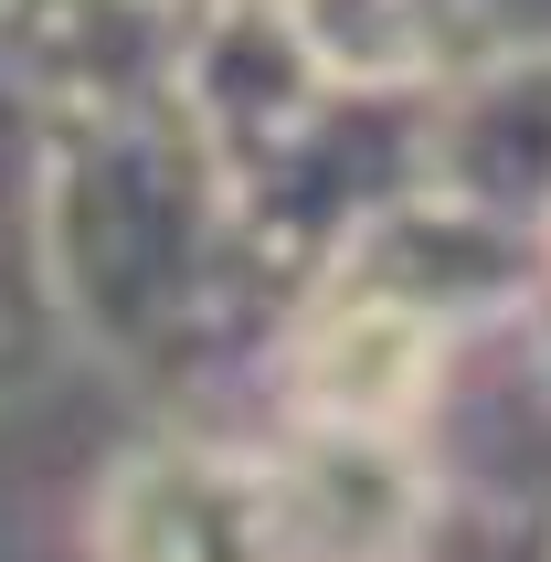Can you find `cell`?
<instances>
[{
  "mask_svg": "<svg viewBox=\"0 0 551 562\" xmlns=\"http://www.w3.org/2000/svg\"><path fill=\"white\" fill-rule=\"evenodd\" d=\"M43 277L64 329L159 404L245 372L297 308V277L181 106L43 127Z\"/></svg>",
  "mask_w": 551,
  "mask_h": 562,
  "instance_id": "1",
  "label": "cell"
},
{
  "mask_svg": "<svg viewBox=\"0 0 551 562\" xmlns=\"http://www.w3.org/2000/svg\"><path fill=\"white\" fill-rule=\"evenodd\" d=\"M86 562H297L276 446L202 425L138 436L86 499Z\"/></svg>",
  "mask_w": 551,
  "mask_h": 562,
  "instance_id": "2",
  "label": "cell"
},
{
  "mask_svg": "<svg viewBox=\"0 0 551 562\" xmlns=\"http://www.w3.org/2000/svg\"><path fill=\"white\" fill-rule=\"evenodd\" d=\"M64 340L54 277H43V117L0 86V404L43 372Z\"/></svg>",
  "mask_w": 551,
  "mask_h": 562,
  "instance_id": "3",
  "label": "cell"
}]
</instances>
